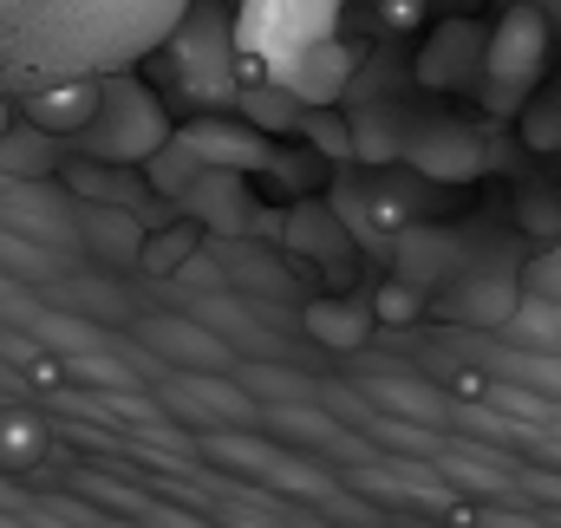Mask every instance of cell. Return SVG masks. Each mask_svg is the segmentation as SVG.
<instances>
[{
    "label": "cell",
    "mask_w": 561,
    "mask_h": 528,
    "mask_svg": "<svg viewBox=\"0 0 561 528\" xmlns=\"http://www.w3.org/2000/svg\"><path fill=\"white\" fill-rule=\"evenodd\" d=\"M176 144L203 163V170H255V163H268V144L249 131H236V125H222V118H196V125H183Z\"/></svg>",
    "instance_id": "cell-6"
},
{
    "label": "cell",
    "mask_w": 561,
    "mask_h": 528,
    "mask_svg": "<svg viewBox=\"0 0 561 528\" xmlns=\"http://www.w3.org/2000/svg\"><path fill=\"white\" fill-rule=\"evenodd\" d=\"M79 144L105 163H131V157H157L170 144V125H163V105L131 85V79H112L105 99H99V118L79 131Z\"/></svg>",
    "instance_id": "cell-2"
},
{
    "label": "cell",
    "mask_w": 561,
    "mask_h": 528,
    "mask_svg": "<svg viewBox=\"0 0 561 528\" xmlns=\"http://www.w3.org/2000/svg\"><path fill=\"white\" fill-rule=\"evenodd\" d=\"M79 229L92 236V249H112V255H125V262H138L144 255V236L112 209V222H99V209H79Z\"/></svg>",
    "instance_id": "cell-10"
},
{
    "label": "cell",
    "mask_w": 561,
    "mask_h": 528,
    "mask_svg": "<svg viewBox=\"0 0 561 528\" xmlns=\"http://www.w3.org/2000/svg\"><path fill=\"white\" fill-rule=\"evenodd\" d=\"M307 326H313V340H327V346H340V353H353V346L366 340V313H359V307H340V300H313V307H307Z\"/></svg>",
    "instance_id": "cell-8"
},
{
    "label": "cell",
    "mask_w": 561,
    "mask_h": 528,
    "mask_svg": "<svg viewBox=\"0 0 561 528\" xmlns=\"http://www.w3.org/2000/svg\"><path fill=\"white\" fill-rule=\"evenodd\" d=\"M0 229H13V236H26V242H72L79 236V222H66V209L59 203H46L39 196V183H13V190H0Z\"/></svg>",
    "instance_id": "cell-7"
},
{
    "label": "cell",
    "mask_w": 561,
    "mask_h": 528,
    "mask_svg": "<svg viewBox=\"0 0 561 528\" xmlns=\"http://www.w3.org/2000/svg\"><path fill=\"white\" fill-rule=\"evenodd\" d=\"M170 398H176L183 411H196V417H216V424H249V417H262V404L249 398V386H242L236 372H176Z\"/></svg>",
    "instance_id": "cell-5"
},
{
    "label": "cell",
    "mask_w": 561,
    "mask_h": 528,
    "mask_svg": "<svg viewBox=\"0 0 561 528\" xmlns=\"http://www.w3.org/2000/svg\"><path fill=\"white\" fill-rule=\"evenodd\" d=\"M190 0H0V85L46 92L59 79H99L157 46Z\"/></svg>",
    "instance_id": "cell-1"
},
{
    "label": "cell",
    "mask_w": 561,
    "mask_h": 528,
    "mask_svg": "<svg viewBox=\"0 0 561 528\" xmlns=\"http://www.w3.org/2000/svg\"><path fill=\"white\" fill-rule=\"evenodd\" d=\"M483 72H490V99L496 105H516L549 72V26H542V13H529V7L503 13L496 20V39L483 46Z\"/></svg>",
    "instance_id": "cell-3"
},
{
    "label": "cell",
    "mask_w": 561,
    "mask_h": 528,
    "mask_svg": "<svg viewBox=\"0 0 561 528\" xmlns=\"http://www.w3.org/2000/svg\"><path fill=\"white\" fill-rule=\"evenodd\" d=\"M216 457H229V463H242V470H262V477H275V483H307L287 457H280L275 444H249V437H216L209 444Z\"/></svg>",
    "instance_id": "cell-9"
},
{
    "label": "cell",
    "mask_w": 561,
    "mask_h": 528,
    "mask_svg": "<svg viewBox=\"0 0 561 528\" xmlns=\"http://www.w3.org/2000/svg\"><path fill=\"white\" fill-rule=\"evenodd\" d=\"M190 255H196V222H176V229H163V236L144 242L138 262L150 267V274H170V267H183Z\"/></svg>",
    "instance_id": "cell-11"
},
{
    "label": "cell",
    "mask_w": 561,
    "mask_h": 528,
    "mask_svg": "<svg viewBox=\"0 0 561 528\" xmlns=\"http://www.w3.org/2000/svg\"><path fill=\"white\" fill-rule=\"evenodd\" d=\"M379 398L399 404V411H431V392L424 386H399V379H379Z\"/></svg>",
    "instance_id": "cell-12"
},
{
    "label": "cell",
    "mask_w": 561,
    "mask_h": 528,
    "mask_svg": "<svg viewBox=\"0 0 561 528\" xmlns=\"http://www.w3.org/2000/svg\"><path fill=\"white\" fill-rule=\"evenodd\" d=\"M144 340H150L176 372H229V346H222L209 326L183 320V313H157V320L144 326Z\"/></svg>",
    "instance_id": "cell-4"
}]
</instances>
